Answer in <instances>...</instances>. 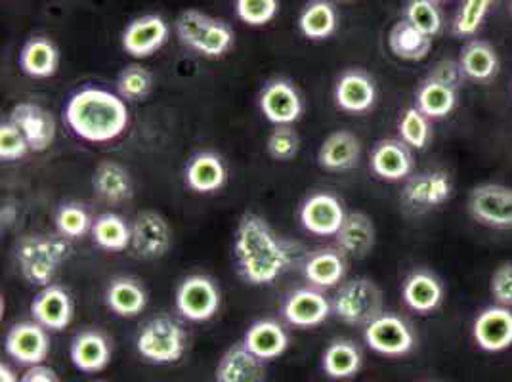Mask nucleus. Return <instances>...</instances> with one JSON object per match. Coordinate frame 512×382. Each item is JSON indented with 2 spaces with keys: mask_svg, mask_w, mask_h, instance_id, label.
Listing matches in <instances>:
<instances>
[{
  "mask_svg": "<svg viewBox=\"0 0 512 382\" xmlns=\"http://www.w3.org/2000/svg\"><path fill=\"white\" fill-rule=\"evenodd\" d=\"M237 272L249 285H270L291 264V251L272 226L255 213H245L235 228Z\"/></svg>",
  "mask_w": 512,
  "mask_h": 382,
  "instance_id": "obj_1",
  "label": "nucleus"
},
{
  "mask_svg": "<svg viewBox=\"0 0 512 382\" xmlns=\"http://www.w3.org/2000/svg\"><path fill=\"white\" fill-rule=\"evenodd\" d=\"M69 130L90 144L113 142L128 127V107L119 94L88 86L75 92L64 109Z\"/></svg>",
  "mask_w": 512,
  "mask_h": 382,
  "instance_id": "obj_2",
  "label": "nucleus"
},
{
  "mask_svg": "<svg viewBox=\"0 0 512 382\" xmlns=\"http://www.w3.org/2000/svg\"><path fill=\"white\" fill-rule=\"evenodd\" d=\"M71 255V247L62 235H23L16 245V260L23 279L31 285H52L60 266Z\"/></svg>",
  "mask_w": 512,
  "mask_h": 382,
  "instance_id": "obj_3",
  "label": "nucleus"
},
{
  "mask_svg": "<svg viewBox=\"0 0 512 382\" xmlns=\"http://www.w3.org/2000/svg\"><path fill=\"white\" fill-rule=\"evenodd\" d=\"M174 27L180 43L205 58H222L234 46V31L228 23L195 8L182 12Z\"/></svg>",
  "mask_w": 512,
  "mask_h": 382,
  "instance_id": "obj_4",
  "label": "nucleus"
},
{
  "mask_svg": "<svg viewBox=\"0 0 512 382\" xmlns=\"http://www.w3.org/2000/svg\"><path fill=\"white\" fill-rule=\"evenodd\" d=\"M188 346V335L176 319L153 318L136 337L138 354L155 365H169L182 360Z\"/></svg>",
  "mask_w": 512,
  "mask_h": 382,
  "instance_id": "obj_5",
  "label": "nucleus"
},
{
  "mask_svg": "<svg viewBox=\"0 0 512 382\" xmlns=\"http://www.w3.org/2000/svg\"><path fill=\"white\" fill-rule=\"evenodd\" d=\"M333 312L346 325H369L383 314V293L365 277L344 281L333 298Z\"/></svg>",
  "mask_w": 512,
  "mask_h": 382,
  "instance_id": "obj_6",
  "label": "nucleus"
},
{
  "mask_svg": "<svg viewBox=\"0 0 512 382\" xmlns=\"http://www.w3.org/2000/svg\"><path fill=\"white\" fill-rule=\"evenodd\" d=\"M178 314L193 323L213 319L220 310V291L211 277L188 276L176 289Z\"/></svg>",
  "mask_w": 512,
  "mask_h": 382,
  "instance_id": "obj_7",
  "label": "nucleus"
},
{
  "mask_svg": "<svg viewBox=\"0 0 512 382\" xmlns=\"http://www.w3.org/2000/svg\"><path fill=\"white\" fill-rule=\"evenodd\" d=\"M363 339L373 352L388 358L406 356L415 348V333L407 321L384 312L369 325H365Z\"/></svg>",
  "mask_w": 512,
  "mask_h": 382,
  "instance_id": "obj_8",
  "label": "nucleus"
},
{
  "mask_svg": "<svg viewBox=\"0 0 512 382\" xmlns=\"http://www.w3.org/2000/svg\"><path fill=\"white\" fill-rule=\"evenodd\" d=\"M469 213L476 222L493 230H512V188L482 184L470 191Z\"/></svg>",
  "mask_w": 512,
  "mask_h": 382,
  "instance_id": "obj_9",
  "label": "nucleus"
},
{
  "mask_svg": "<svg viewBox=\"0 0 512 382\" xmlns=\"http://www.w3.org/2000/svg\"><path fill=\"white\" fill-rule=\"evenodd\" d=\"M130 251L138 258L155 260L167 255L172 245V232L167 218L155 211L136 214L130 224Z\"/></svg>",
  "mask_w": 512,
  "mask_h": 382,
  "instance_id": "obj_10",
  "label": "nucleus"
},
{
  "mask_svg": "<svg viewBox=\"0 0 512 382\" xmlns=\"http://www.w3.org/2000/svg\"><path fill=\"white\" fill-rule=\"evenodd\" d=\"M6 354L25 367L41 365L50 354L48 331L37 321H22L8 329L4 339Z\"/></svg>",
  "mask_w": 512,
  "mask_h": 382,
  "instance_id": "obj_11",
  "label": "nucleus"
},
{
  "mask_svg": "<svg viewBox=\"0 0 512 382\" xmlns=\"http://www.w3.org/2000/svg\"><path fill=\"white\" fill-rule=\"evenodd\" d=\"M453 184L444 170H425L409 176L402 191V201L413 211L436 209L449 201Z\"/></svg>",
  "mask_w": 512,
  "mask_h": 382,
  "instance_id": "obj_12",
  "label": "nucleus"
},
{
  "mask_svg": "<svg viewBox=\"0 0 512 382\" xmlns=\"http://www.w3.org/2000/svg\"><path fill=\"white\" fill-rule=\"evenodd\" d=\"M300 224L306 232L335 237L346 218L341 201L331 193H314L300 207Z\"/></svg>",
  "mask_w": 512,
  "mask_h": 382,
  "instance_id": "obj_13",
  "label": "nucleus"
},
{
  "mask_svg": "<svg viewBox=\"0 0 512 382\" xmlns=\"http://www.w3.org/2000/svg\"><path fill=\"white\" fill-rule=\"evenodd\" d=\"M171 29L161 16L148 14L128 23L123 31V50L132 58H150L169 41Z\"/></svg>",
  "mask_w": 512,
  "mask_h": 382,
  "instance_id": "obj_14",
  "label": "nucleus"
},
{
  "mask_svg": "<svg viewBox=\"0 0 512 382\" xmlns=\"http://www.w3.org/2000/svg\"><path fill=\"white\" fill-rule=\"evenodd\" d=\"M8 121H12L22 130L29 149L35 153H43L56 140V121L52 113L37 104H31V102L16 104L10 111Z\"/></svg>",
  "mask_w": 512,
  "mask_h": 382,
  "instance_id": "obj_15",
  "label": "nucleus"
},
{
  "mask_svg": "<svg viewBox=\"0 0 512 382\" xmlns=\"http://www.w3.org/2000/svg\"><path fill=\"white\" fill-rule=\"evenodd\" d=\"M258 104H260L262 115L276 127L297 123L304 109L299 90L283 79L270 81L264 86V90L260 92Z\"/></svg>",
  "mask_w": 512,
  "mask_h": 382,
  "instance_id": "obj_16",
  "label": "nucleus"
},
{
  "mask_svg": "<svg viewBox=\"0 0 512 382\" xmlns=\"http://www.w3.org/2000/svg\"><path fill=\"white\" fill-rule=\"evenodd\" d=\"M73 300L60 285H46L31 302L33 321L43 325L50 333H60L73 321Z\"/></svg>",
  "mask_w": 512,
  "mask_h": 382,
  "instance_id": "obj_17",
  "label": "nucleus"
},
{
  "mask_svg": "<svg viewBox=\"0 0 512 382\" xmlns=\"http://www.w3.org/2000/svg\"><path fill=\"white\" fill-rule=\"evenodd\" d=\"M472 337L484 352H503L512 346V312L507 306L486 308L472 325Z\"/></svg>",
  "mask_w": 512,
  "mask_h": 382,
  "instance_id": "obj_18",
  "label": "nucleus"
},
{
  "mask_svg": "<svg viewBox=\"0 0 512 382\" xmlns=\"http://www.w3.org/2000/svg\"><path fill=\"white\" fill-rule=\"evenodd\" d=\"M333 304L316 289H297L285 298L281 314L285 321L299 329L318 327L331 316Z\"/></svg>",
  "mask_w": 512,
  "mask_h": 382,
  "instance_id": "obj_19",
  "label": "nucleus"
},
{
  "mask_svg": "<svg viewBox=\"0 0 512 382\" xmlns=\"http://www.w3.org/2000/svg\"><path fill=\"white\" fill-rule=\"evenodd\" d=\"M214 382H266V361L251 354L243 342L234 344L216 363Z\"/></svg>",
  "mask_w": 512,
  "mask_h": 382,
  "instance_id": "obj_20",
  "label": "nucleus"
},
{
  "mask_svg": "<svg viewBox=\"0 0 512 382\" xmlns=\"http://www.w3.org/2000/svg\"><path fill=\"white\" fill-rule=\"evenodd\" d=\"M71 363L86 375L104 371L111 361V344L98 329H85L77 333L69 346Z\"/></svg>",
  "mask_w": 512,
  "mask_h": 382,
  "instance_id": "obj_21",
  "label": "nucleus"
},
{
  "mask_svg": "<svg viewBox=\"0 0 512 382\" xmlns=\"http://www.w3.org/2000/svg\"><path fill=\"white\" fill-rule=\"evenodd\" d=\"M377 86L375 81L362 71H344L335 85V104L346 113H365L375 106Z\"/></svg>",
  "mask_w": 512,
  "mask_h": 382,
  "instance_id": "obj_22",
  "label": "nucleus"
},
{
  "mask_svg": "<svg viewBox=\"0 0 512 382\" xmlns=\"http://www.w3.org/2000/svg\"><path fill=\"white\" fill-rule=\"evenodd\" d=\"M362 157V142L350 130H337L329 134L320 151L318 165L327 172H344L358 167Z\"/></svg>",
  "mask_w": 512,
  "mask_h": 382,
  "instance_id": "obj_23",
  "label": "nucleus"
},
{
  "mask_svg": "<svg viewBox=\"0 0 512 382\" xmlns=\"http://www.w3.org/2000/svg\"><path fill=\"white\" fill-rule=\"evenodd\" d=\"M371 170L386 182H400L413 172L411 148L402 140H383L371 151Z\"/></svg>",
  "mask_w": 512,
  "mask_h": 382,
  "instance_id": "obj_24",
  "label": "nucleus"
},
{
  "mask_svg": "<svg viewBox=\"0 0 512 382\" xmlns=\"http://www.w3.org/2000/svg\"><path fill=\"white\" fill-rule=\"evenodd\" d=\"M241 342L256 358L272 361L287 352L289 335L276 319H258L247 329Z\"/></svg>",
  "mask_w": 512,
  "mask_h": 382,
  "instance_id": "obj_25",
  "label": "nucleus"
},
{
  "mask_svg": "<svg viewBox=\"0 0 512 382\" xmlns=\"http://www.w3.org/2000/svg\"><path fill=\"white\" fill-rule=\"evenodd\" d=\"M228 180V170L220 155L201 151L193 155L186 167V184L195 193H214L222 190Z\"/></svg>",
  "mask_w": 512,
  "mask_h": 382,
  "instance_id": "obj_26",
  "label": "nucleus"
},
{
  "mask_svg": "<svg viewBox=\"0 0 512 382\" xmlns=\"http://www.w3.org/2000/svg\"><path fill=\"white\" fill-rule=\"evenodd\" d=\"M92 188L100 199L111 205L127 203L134 195V184L123 165L115 161H100L92 176Z\"/></svg>",
  "mask_w": 512,
  "mask_h": 382,
  "instance_id": "obj_27",
  "label": "nucleus"
},
{
  "mask_svg": "<svg viewBox=\"0 0 512 382\" xmlns=\"http://www.w3.org/2000/svg\"><path fill=\"white\" fill-rule=\"evenodd\" d=\"M344 256L365 258L375 247L373 220L363 213H346L341 230L335 235Z\"/></svg>",
  "mask_w": 512,
  "mask_h": 382,
  "instance_id": "obj_28",
  "label": "nucleus"
},
{
  "mask_svg": "<svg viewBox=\"0 0 512 382\" xmlns=\"http://www.w3.org/2000/svg\"><path fill=\"white\" fill-rule=\"evenodd\" d=\"M106 304L119 318H136L148 306V293L136 279L117 277L107 287Z\"/></svg>",
  "mask_w": 512,
  "mask_h": 382,
  "instance_id": "obj_29",
  "label": "nucleus"
},
{
  "mask_svg": "<svg viewBox=\"0 0 512 382\" xmlns=\"http://www.w3.org/2000/svg\"><path fill=\"white\" fill-rule=\"evenodd\" d=\"M346 276V256L335 249H320L306 258L304 277L318 289H333Z\"/></svg>",
  "mask_w": 512,
  "mask_h": 382,
  "instance_id": "obj_30",
  "label": "nucleus"
},
{
  "mask_svg": "<svg viewBox=\"0 0 512 382\" xmlns=\"http://www.w3.org/2000/svg\"><path fill=\"white\" fill-rule=\"evenodd\" d=\"M402 298L409 310L417 314H428L442 304L444 287L432 274L415 272L407 277L402 287Z\"/></svg>",
  "mask_w": 512,
  "mask_h": 382,
  "instance_id": "obj_31",
  "label": "nucleus"
},
{
  "mask_svg": "<svg viewBox=\"0 0 512 382\" xmlns=\"http://www.w3.org/2000/svg\"><path fill=\"white\" fill-rule=\"evenodd\" d=\"M58 65H60V52L50 39L35 37L23 44L20 52V67L25 75L33 79H48L56 75Z\"/></svg>",
  "mask_w": 512,
  "mask_h": 382,
  "instance_id": "obj_32",
  "label": "nucleus"
},
{
  "mask_svg": "<svg viewBox=\"0 0 512 382\" xmlns=\"http://www.w3.org/2000/svg\"><path fill=\"white\" fill-rule=\"evenodd\" d=\"M390 52L406 62H421L430 54L432 37L415 29L407 20L396 23L388 33Z\"/></svg>",
  "mask_w": 512,
  "mask_h": 382,
  "instance_id": "obj_33",
  "label": "nucleus"
},
{
  "mask_svg": "<svg viewBox=\"0 0 512 382\" xmlns=\"http://www.w3.org/2000/svg\"><path fill=\"white\" fill-rule=\"evenodd\" d=\"M362 361V352L354 342L333 340L323 352L321 367L329 379L344 381L362 369Z\"/></svg>",
  "mask_w": 512,
  "mask_h": 382,
  "instance_id": "obj_34",
  "label": "nucleus"
},
{
  "mask_svg": "<svg viewBox=\"0 0 512 382\" xmlns=\"http://www.w3.org/2000/svg\"><path fill=\"white\" fill-rule=\"evenodd\" d=\"M339 25L337 10L329 0H310L299 16V31L310 41L329 39Z\"/></svg>",
  "mask_w": 512,
  "mask_h": 382,
  "instance_id": "obj_35",
  "label": "nucleus"
},
{
  "mask_svg": "<svg viewBox=\"0 0 512 382\" xmlns=\"http://www.w3.org/2000/svg\"><path fill=\"white\" fill-rule=\"evenodd\" d=\"M457 88L428 75L417 90V107L428 119H444L455 109Z\"/></svg>",
  "mask_w": 512,
  "mask_h": 382,
  "instance_id": "obj_36",
  "label": "nucleus"
},
{
  "mask_svg": "<svg viewBox=\"0 0 512 382\" xmlns=\"http://www.w3.org/2000/svg\"><path fill=\"white\" fill-rule=\"evenodd\" d=\"M459 65L465 77L474 81H490L499 71V58L490 43L476 39L461 48Z\"/></svg>",
  "mask_w": 512,
  "mask_h": 382,
  "instance_id": "obj_37",
  "label": "nucleus"
},
{
  "mask_svg": "<svg viewBox=\"0 0 512 382\" xmlns=\"http://www.w3.org/2000/svg\"><path fill=\"white\" fill-rule=\"evenodd\" d=\"M90 235L100 249L109 251V253H123L130 249L132 232H130V226L125 222V218H121L119 214H100L92 224Z\"/></svg>",
  "mask_w": 512,
  "mask_h": 382,
  "instance_id": "obj_38",
  "label": "nucleus"
},
{
  "mask_svg": "<svg viewBox=\"0 0 512 382\" xmlns=\"http://www.w3.org/2000/svg\"><path fill=\"white\" fill-rule=\"evenodd\" d=\"M151 90L153 77L142 65H128L117 79V92L125 102H144L150 96Z\"/></svg>",
  "mask_w": 512,
  "mask_h": 382,
  "instance_id": "obj_39",
  "label": "nucleus"
},
{
  "mask_svg": "<svg viewBox=\"0 0 512 382\" xmlns=\"http://www.w3.org/2000/svg\"><path fill=\"white\" fill-rule=\"evenodd\" d=\"M398 132H400V140L413 149L427 148L432 136L428 117L417 106L407 107L402 113L398 121Z\"/></svg>",
  "mask_w": 512,
  "mask_h": 382,
  "instance_id": "obj_40",
  "label": "nucleus"
},
{
  "mask_svg": "<svg viewBox=\"0 0 512 382\" xmlns=\"http://www.w3.org/2000/svg\"><path fill=\"white\" fill-rule=\"evenodd\" d=\"M94 220L86 213L83 205L65 203L56 213V228L58 234L67 239H81L92 232Z\"/></svg>",
  "mask_w": 512,
  "mask_h": 382,
  "instance_id": "obj_41",
  "label": "nucleus"
},
{
  "mask_svg": "<svg viewBox=\"0 0 512 382\" xmlns=\"http://www.w3.org/2000/svg\"><path fill=\"white\" fill-rule=\"evenodd\" d=\"M406 20L428 37H436L442 31V12L436 0H409Z\"/></svg>",
  "mask_w": 512,
  "mask_h": 382,
  "instance_id": "obj_42",
  "label": "nucleus"
},
{
  "mask_svg": "<svg viewBox=\"0 0 512 382\" xmlns=\"http://www.w3.org/2000/svg\"><path fill=\"white\" fill-rule=\"evenodd\" d=\"M497 0H463L455 23H453V31L459 37H470L474 35L480 25L486 20L488 12L491 10V4H495Z\"/></svg>",
  "mask_w": 512,
  "mask_h": 382,
  "instance_id": "obj_43",
  "label": "nucleus"
},
{
  "mask_svg": "<svg viewBox=\"0 0 512 382\" xmlns=\"http://www.w3.org/2000/svg\"><path fill=\"white\" fill-rule=\"evenodd\" d=\"M268 155L276 161H291L299 155L300 136L293 125H279L272 130L266 142Z\"/></svg>",
  "mask_w": 512,
  "mask_h": 382,
  "instance_id": "obj_44",
  "label": "nucleus"
},
{
  "mask_svg": "<svg viewBox=\"0 0 512 382\" xmlns=\"http://www.w3.org/2000/svg\"><path fill=\"white\" fill-rule=\"evenodd\" d=\"M278 0H235L237 18L251 27H262L278 16Z\"/></svg>",
  "mask_w": 512,
  "mask_h": 382,
  "instance_id": "obj_45",
  "label": "nucleus"
},
{
  "mask_svg": "<svg viewBox=\"0 0 512 382\" xmlns=\"http://www.w3.org/2000/svg\"><path fill=\"white\" fill-rule=\"evenodd\" d=\"M29 151L31 149H29L22 130L16 127L12 121H4L0 125V159L6 163L20 161Z\"/></svg>",
  "mask_w": 512,
  "mask_h": 382,
  "instance_id": "obj_46",
  "label": "nucleus"
},
{
  "mask_svg": "<svg viewBox=\"0 0 512 382\" xmlns=\"http://www.w3.org/2000/svg\"><path fill=\"white\" fill-rule=\"evenodd\" d=\"M491 297L499 306L512 308V262L501 264L490 281Z\"/></svg>",
  "mask_w": 512,
  "mask_h": 382,
  "instance_id": "obj_47",
  "label": "nucleus"
},
{
  "mask_svg": "<svg viewBox=\"0 0 512 382\" xmlns=\"http://www.w3.org/2000/svg\"><path fill=\"white\" fill-rule=\"evenodd\" d=\"M22 382H62V379L54 369L41 363V365L29 367L22 375Z\"/></svg>",
  "mask_w": 512,
  "mask_h": 382,
  "instance_id": "obj_48",
  "label": "nucleus"
},
{
  "mask_svg": "<svg viewBox=\"0 0 512 382\" xmlns=\"http://www.w3.org/2000/svg\"><path fill=\"white\" fill-rule=\"evenodd\" d=\"M0 382H22L18 377V373L8 365V363H0Z\"/></svg>",
  "mask_w": 512,
  "mask_h": 382,
  "instance_id": "obj_49",
  "label": "nucleus"
},
{
  "mask_svg": "<svg viewBox=\"0 0 512 382\" xmlns=\"http://www.w3.org/2000/svg\"><path fill=\"white\" fill-rule=\"evenodd\" d=\"M337 2H356V0H337Z\"/></svg>",
  "mask_w": 512,
  "mask_h": 382,
  "instance_id": "obj_50",
  "label": "nucleus"
},
{
  "mask_svg": "<svg viewBox=\"0 0 512 382\" xmlns=\"http://www.w3.org/2000/svg\"><path fill=\"white\" fill-rule=\"evenodd\" d=\"M436 2H444V0H436Z\"/></svg>",
  "mask_w": 512,
  "mask_h": 382,
  "instance_id": "obj_51",
  "label": "nucleus"
},
{
  "mask_svg": "<svg viewBox=\"0 0 512 382\" xmlns=\"http://www.w3.org/2000/svg\"><path fill=\"white\" fill-rule=\"evenodd\" d=\"M96 382H107V381H96Z\"/></svg>",
  "mask_w": 512,
  "mask_h": 382,
  "instance_id": "obj_52",
  "label": "nucleus"
}]
</instances>
